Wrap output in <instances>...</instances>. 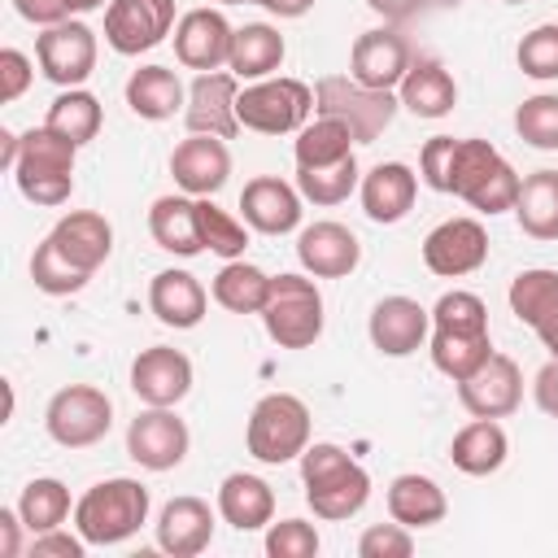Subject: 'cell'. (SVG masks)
<instances>
[{
	"label": "cell",
	"mask_w": 558,
	"mask_h": 558,
	"mask_svg": "<svg viewBox=\"0 0 558 558\" xmlns=\"http://www.w3.org/2000/svg\"><path fill=\"white\" fill-rule=\"evenodd\" d=\"M493 353V331H488V305L475 292H445L432 305V362L440 375L462 384L471 371H480Z\"/></svg>",
	"instance_id": "1"
},
{
	"label": "cell",
	"mask_w": 558,
	"mask_h": 558,
	"mask_svg": "<svg viewBox=\"0 0 558 558\" xmlns=\"http://www.w3.org/2000/svg\"><path fill=\"white\" fill-rule=\"evenodd\" d=\"M519 170L488 144V140H453V157H449V179H445V192L466 201L471 209L480 214H506L514 209L519 201Z\"/></svg>",
	"instance_id": "2"
},
{
	"label": "cell",
	"mask_w": 558,
	"mask_h": 558,
	"mask_svg": "<svg viewBox=\"0 0 558 558\" xmlns=\"http://www.w3.org/2000/svg\"><path fill=\"white\" fill-rule=\"evenodd\" d=\"M301 484H305V501L318 519H353L366 501H371V475L362 462H353L340 445L331 440H314L301 453Z\"/></svg>",
	"instance_id": "3"
},
{
	"label": "cell",
	"mask_w": 558,
	"mask_h": 558,
	"mask_svg": "<svg viewBox=\"0 0 558 558\" xmlns=\"http://www.w3.org/2000/svg\"><path fill=\"white\" fill-rule=\"evenodd\" d=\"M148 523V488L140 480H100L74 501V527L87 545H122Z\"/></svg>",
	"instance_id": "4"
},
{
	"label": "cell",
	"mask_w": 558,
	"mask_h": 558,
	"mask_svg": "<svg viewBox=\"0 0 558 558\" xmlns=\"http://www.w3.org/2000/svg\"><path fill=\"white\" fill-rule=\"evenodd\" d=\"M74 157L78 148L70 140H61L48 126H31L17 144V161H13V179L17 192L31 205H65L74 192Z\"/></svg>",
	"instance_id": "5"
},
{
	"label": "cell",
	"mask_w": 558,
	"mask_h": 558,
	"mask_svg": "<svg viewBox=\"0 0 558 558\" xmlns=\"http://www.w3.org/2000/svg\"><path fill=\"white\" fill-rule=\"evenodd\" d=\"M244 445L257 462L283 466L310 449V405L292 392H266L244 427Z\"/></svg>",
	"instance_id": "6"
},
{
	"label": "cell",
	"mask_w": 558,
	"mask_h": 558,
	"mask_svg": "<svg viewBox=\"0 0 558 558\" xmlns=\"http://www.w3.org/2000/svg\"><path fill=\"white\" fill-rule=\"evenodd\" d=\"M401 100L392 92H379V87H366L357 83L353 74H327L314 83V113L323 118H340L357 144H371L379 140L392 118H397Z\"/></svg>",
	"instance_id": "7"
},
{
	"label": "cell",
	"mask_w": 558,
	"mask_h": 558,
	"mask_svg": "<svg viewBox=\"0 0 558 558\" xmlns=\"http://www.w3.org/2000/svg\"><path fill=\"white\" fill-rule=\"evenodd\" d=\"M266 336L279 349H310L323 336V292L305 275H270V296L262 305Z\"/></svg>",
	"instance_id": "8"
},
{
	"label": "cell",
	"mask_w": 558,
	"mask_h": 558,
	"mask_svg": "<svg viewBox=\"0 0 558 558\" xmlns=\"http://www.w3.org/2000/svg\"><path fill=\"white\" fill-rule=\"evenodd\" d=\"M240 126L257 131V135H292L310 122L314 113V87L301 78H257L248 87H240L235 100Z\"/></svg>",
	"instance_id": "9"
},
{
	"label": "cell",
	"mask_w": 558,
	"mask_h": 558,
	"mask_svg": "<svg viewBox=\"0 0 558 558\" xmlns=\"http://www.w3.org/2000/svg\"><path fill=\"white\" fill-rule=\"evenodd\" d=\"M44 427L61 449H87L109 436L113 401L92 384H65L52 392V401L44 410Z\"/></svg>",
	"instance_id": "10"
},
{
	"label": "cell",
	"mask_w": 558,
	"mask_h": 558,
	"mask_svg": "<svg viewBox=\"0 0 558 558\" xmlns=\"http://www.w3.org/2000/svg\"><path fill=\"white\" fill-rule=\"evenodd\" d=\"M96 31L78 17L70 22H57V26H44L35 35V61L44 70L48 83L57 87H83L96 70Z\"/></svg>",
	"instance_id": "11"
},
{
	"label": "cell",
	"mask_w": 558,
	"mask_h": 558,
	"mask_svg": "<svg viewBox=\"0 0 558 558\" xmlns=\"http://www.w3.org/2000/svg\"><path fill=\"white\" fill-rule=\"evenodd\" d=\"M192 432L174 414V405H144L126 427V453L144 471H170L187 458Z\"/></svg>",
	"instance_id": "12"
},
{
	"label": "cell",
	"mask_w": 558,
	"mask_h": 558,
	"mask_svg": "<svg viewBox=\"0 0 558 558\" xmlns=\"http://www.w3.org/2000/svg\"><path fill=\"white\" fill-rule=\"evenodd\" d=\"M174 35V0H109L105 44L122 57H140Z\"/></svg>",
	"instance_id": "13"
},
{
	"label": "cell",
	"mask_w": 558,
	"mask_h": 558,
	"mask_svg": "<svg viewBox=\"0 0 558 558\" xmlns=\"http://www.w3.org/2000/svg\"><path fill=\"white\" fill-rule=\"evenodd\" d=\"M458 401L471 418H506L519 410L523 401V371L510 353H488V362L480 371H471L458 384Z\"/></svg>",
	"instance_id": "14"
},
{
	"label": "cell",
	"mask_w": 558,
	"mask_h": 558,
	"mask_svg": "<svg viewBox=\"0 0 558 558\" xmlns=\"http://www.w3.org/2000/svg\"><path fill=\"white\" fill-rule=\"evenodd\" d=\"M488 262V231L475 218H445L423 240V266L440 279H462Z\"/></svg>",
	"instance_id": "15"
},
{
	"label": "cell",
	"mask_w": 558,
	"mask_h": 558,
	"mask_svg": "<svg viewBox=\"0 0 558 558\" xmlns=\"http://www.w3.org/2000/svg\"><path fill=\"white\" fill-rule=\"evenodd\" d=\"M235 100H240V78L231 70H205V74H196L192 87H187V109H183L187 131L192 135L235 140V131H240Z\"/></svg>",
	"instance_id": "16"
},
{
	"label": "cell",
	"mask_w": 558,
	"mask_h": 558,
	"mask_svg": "<svg viewBox=\"0 0 558 558\" xmlns=\"http://www.w3.org/2000/svg\"><path fill=\"white\" fill-rule=\"evenodd\" d=\"M414 52H410V39L397 31V26H375V31H362L353 39V52H349V74L366 87H379V92H397L405 70H410Z\"/></svg>",
	"instance_id": "17"
},
{
	"label": "cell",
	"mask_w": 558,
	"mask_h": 558,
	"mask_svg": "<svg viewBox=\"0 0 558 558\" xmlns=\"http://www.w3.org/2000/svg\"><path fill=\"white\" fill-rule=\"evenodd\" d=\"M231 39H235V26L227 22L222 9H187L174 22V57L196 74L222 70L231 61Z\"/></svg>",
	"instance_id": "18"
},
{
	"label": "cell",
	"mask_w": 558,
	"mask_h": 558,
	"mask_svg": "<svg viewBox=\"0 0 558 558\" xmlns=\"http://www.w3.org/2000/svg\"><path fill=\"white\" fill-rule=\"evenodd\" d=\"M366 336L384 357H410L432 336V310H423L414 296H384L371 310Z\"/></svg>",
	"instance_id": "19"
},
{
	"label": "cell",
	"mask_w": 558,
	"mask_h": 558,
	"mask_svg": "<svg viewBox=\"0 0 558 558\" xmlns=\"http://www.w3.org/2000/svg\"><path fill=\"white\" fill-rule=\"evenodd\" d=\"M131 392L144 405H179L192 392V362H187V353H179L170 344L140 349V357L131 362Z\"/></svg>",
	"instance_id": "20"
},
{
	"label": "cell",
	"mask_w": 558,
	"mask_h": 558,
	"mask_svg": "<svg viewBox=\"0 0 558 558\" xmlns=\"http://www.w3.org/2000/svg\"><path fill=\"white\" fill-rule=\"evenodd\" d=\"M296 262L305 266V275L314 279H344L357 270L362 262V244L357 235L344 227V222H310L301 235H296Z\"/></svg>",
	"instance_id": "21"
},
{
	"label": "cell",
	"mask_w": 558,
	"mask_h": 558,
	"mask_svg": "<svg viewBox=\"0 0 558 558\" xmlns=\"http://www.w3.org/2000/svg\"><path fill=\"white\" fill-rule=\"evenodd\" d=\"M301 192L279 174H257L240 192V218L262 235H288L301 227Z\"/></svg>",
	"instance_id": "22"
},
{
	"label": "cell",
	"mask_w": 558,
	"mask_h": 558,
	"mask_svg": "<svg viewBox=\"0 0 558 558\" xmlns=\"http://www.w3.org/2000/svg\"><path fill=\"white\" fill-rule=\"evenodd\" d=\"M170 174L187 196H214L222 192L227 174H231V153L227 140L218 135H187L174 144L170 153Z\"/></svg>",
	"instance_id": "23"
},
{
	"label": "cell",
	"mask_w": 558,
	"mask_h": 558,
	"mask_svg": "<svg viewBox=\"0 0 558 558\" xmlns=\"http://www.w3.org/2000/svg\"><path fill=\"white\" fill-rule=\"evenodd\" d=\"M357 196H362V209L371 222L388 227V222H401L410 209H414V196H418V174L405 166V161H379L362 174L357 183Z\"/></svg>",
	"instance_id": "24"
},
{
	"label": "cell",
	"mask_w": 558,
	"mask_h": 558,
	"mask_svg": "<svg viewBox=\"0 0 558 558\" xmlns=\"http://www.w3.org/2000/svg\"><path fill=\"white\" fill-rule=\"evenodd\" d=\"M214 541V510L201 497H174L157 514V549L170 558H196Z\"/></svg>",
	"instance_id": "25"
},
{
	"label": "cell",
	"mask_w": 558,
	"mask_h": 558,
	"mask_svg": "<svg viewBox=\"0 0 558 558\" xmlns=\"http://www.w3.org/2000/svg\"><path fill=\"white\" fill-rule=\"evenodd\" d=\"M48 235H52V240L61 244V253H65L74 266H83L87 275H96V270L109 262V253H113V227H109V218L96 214V209H70V214H61Z\"/></svg>",
	"instance_id": "26"
},
{
	"label": "cell",
	"mask_w": 558,
	"mask_h": 558,
	"mask_svg": "<svg viewBox=\"0 0 558 558\" xmlns=\"http://www.w3.org/2000/svg\"><path fill=\"white\" fill-rule=\"evenodd\" d=\"M205 305H209V292L192 270H157L148 283V310L157 314V323L174 331L196 327L205 318Z\"/></svg>",
	"instance_id": "27"
},
{
	"label": "cell",
	"mask_w": 558,
	"mask_h": 558,
	"mask_svg": "<svg viewBox=\"0 0 558 558\" xmlns=\"http://www.w3.org/2000/svg\"><path fill=\"white\" fill-rule=\"evenodd\" d=\"M218 514H222V523H231L235 532L270 527V519H275V488H270L262 475L231 471V475L218 484Z\"/></svg>",
	"instance_id": "28"
},
{
	"label": "cell",
	"mask_w": 558,
	"mask_h": 558,
	"mask_svg": "<svg viewBox=\"0 0 558 558\" xmlns=\"http://www.w3.org/2000/svg\"><path fill=\"white\" fill-rule=\"evenodd\" d=\"M126 105L144 122H166L187 109V87L170 65H140L126 78Z\"/></svg>",
	"instance_id": "29"
},
{
	"label": "cell",
	"mask_w": 558,
	"mask_h": 558,
	"mask_svg": "<svg viewBox=\"0 0 558 558\" xmlns=\"http://www.w3.org/2000/svg\"><path fill=\"white\" fill-rule=\"evenodd\" d=\"M397 100L414 118H445L458 105V83L436 57H414L405 78H401V87H397Z\"/></svg>",
	"instance_id": "30"
},
{
	"label": "cell",
	"mask_w": 558,
	"mask_h": 558,
	"mask_svg": "<svg viewBox=\"0 0 558 558\" xmlns=\"http://www.w3.org/2000/svg\"><path fill=\"white\" fill-rule=\"evenodd\" d=\"M384 501H388V519L405 523L410 532H414V527H432V523H440V519L449 514L445 488H440L432 475H418V471L397 475V480L388 484Z\"/></svg>",
	"instance_id": "31"
},
{
	"label": "cell",
	"mask_w": 558,
	"mask_h": 558,
	"mask_svg": "<svg viewBox=\"0 0 558 558\" xmlns=\"http://www.w3.org/2000/svg\"><path fill=\"white\" fill-rule=\"evenodd\" d=\"M148 231L157 240V248L174 253V257H196L205 253L201 240V218H196V196H157L148 209Z\"/></svg>",
	"instance_id": "32"
},
{
	"label": "cell",
	"mask_w": 558,
	"mask_h": 558,
	"mask_svg": "<svg viewBox=\"0 0 558 558\" xmlns=\"http://www.w3.org/2000/svg\"><path fill=\"white\" fill-rule=\"evenodd\" d=\"M506 458H510V440H506V427L497 418H471L449 440V462L462 475H493L506 466Z\"/></svg>",
	"instance_id": "33"
},
{
	"label": "cell",
	"mask_w": 558,
	"mask_h": 558,
	"mask_svg": "<svg viewBox=\"0 0 558 558\" xmlns=\"http://www.w3.org/2000/svg\"><path fill=\"white\" fill-rule=\"evenodd\" d=\"M283 35L266 22H248V26H235V39H231V61L227 70L240 78V83H257V78H270L279 65H283Z\"/></svg>",
	"instance_id": "34"
},
{
	"label": "cell",
	"mask_w": 558,
	"mask_h": 558,
	"mask_svg": "<svg viewBox=\"0 0 558 558\" xmlns=\"http://www.w3.org/2000/svg\"><path fill=\"white\" fill-rule=\"evenodd\" d=\"M514 218L532 240H558V170H532L519 183Z\"/></svg>",
	"instance_id": "35"
},
{
	"label": "cell",
	"mask_w": 558,
	"mask_h": 558,
	"mask_svg": "<svg viewBox=\"0 0 558 558\" xmlns=\"http://www.w3.org/2000/svg\"><path fill=\"white\" fill-rule=\"evenodd\" d=\"M100 122H105V109H100V100H96L92 92H83V87H65V92L48 105V118H44V126L57 131L61 140H70L74 148L92 144V140L100 135Z\"/></svg>",
	"instance_id": "36"
},
{
	"label": "cell",
	"mask_w": 558,
	"mask_h": 558,
	"mask_svg": "<svg viewBox=\"0 0 558 558\" xmlns=\"http://www.w3.org/2000/svg\"><path fill=\"white\" fill-rule=\"evenodd\" d=\"M214 301L222 305V310H231V314H262V305H266V296H270V275L262 270V266H253V262H244V257H235V262H227L218 275H214Z\"/></svg>",
	"instance_id": "37"
},
{
	"label": "cell",
	"mask_w": 558,
	"mask_h": 558,
	"mask_svg": "<svg viewBox=\"0 0 558 558\" xmlns=\"http://www.w3.org/2000/svg\"><path fill=\"white\" fill-rule=\"evenodd\" d=\"M70 510H74L70 488H65L61 480H52V475L31 480V484L22 488V497H17V514H22V523H26L31 536L61 527V523L70 519Z\"/></svg>",
	"instance_id": "38"
},
{
	"label": "cell",
	"mask_w": 558,
	"mask_h": 558,
	"mask_svg": "<svg viewBox=\"0 0 558 558\" xmlns=\"http://www.w3.org/2000/svg\"><path fill=\"white\" fill-rule=\"evenodd\" d=\"M353 144H357V140H353V131H349L340 118L314 113V122H305V126L296 131L292 153H296V166H331V161L349 157Z\"/></svg>",
	"instance_id": "39"
},
{
	"label": "cell",
	"mask_w": 558,
	"mask_h": 558,
	"mask_svg": "<svg viewBox=\"0 0 558 558\" xmlns=\"http://www.w3.org/2000/svg\"><path fill=\"white\" fill-rule=\"evenodd\" d=\"M357 183H362V170H357L353 153L331 161V166H296V192L310 205H340L353 196Z\"/></svg>",
	"instance_id": "40"
},
{
	"label": "cell",
	"mask_w": 558,
	"mask_h": 558,
	"mask_svg": "<svg viewBox=\"0 0 558 558\" xmlns=\"http://www.w3.org/2000/svg\"><path fill=\"white\" fill-rule=\"evenodd\" d=\"M31 279H35V288L48 292V296H74V292L87 288L92 275H87L83 266H74V262L61 253V244H57L52 235H44L39 248L31 253Z\"/></svg>",
	"instance_id": "41"
},
{
	"label": "cell",
	"mask_w": 558,
	"mask_h": 558,
	"mask_svg": "<svg viewBox=\"0 0 558 558\" xmlns=\"http://www.w3.org/2000/svg\"><path fill=\"white\" fill-rule=\"evenodd\" d=\"M196 218H201V240L209 253H218L222 262L244 257V248H248V222L244 218H231L209 196H196Z\"/></svg>",
	"instance_id": "42"
},
{
	"label": "cell",
	"mask_w": 558,
	"mask_h": 558,
	"mask_svg": "<svg viewBox=\"0 0 558 558\" xmlns=\"http://www.w3.org/2000/svg\"><path fill=\"white\" fill-rule=\"evenodd\" d=\"M514 131L541 153H558V92H536L514 109Z\"/></svg>",
	"instance_id": "43"
},
{
	"label": "cell",
	"mask_w": 558,
	"mask_h": 558,
	"mask_svg": "<svg viewBox=\"0 0 558 558\" xmlns=\"http://www.w3.org/2000/svg\"><path fill=\"white\" fill-rule=\"evenodd\" d=\"M514 61H519V70H523L527 78H536V83L558 78V22L532 26V31L519 39Z\"/></svg>",
	"instance_id": "44"
},
{
	"label": "cell",
	"mask_w": 558,
	"mask_h": 558,
	"mask_svg": "<svg viewBox=\"0 0 558 558\" xmlns=\"http://www.w3.org/2000/svg\"><path fill=\"white\" fill-rule=\"evenodd\" d=\"M318 532H314V523H305V519H270V527H266V554L270 558H314L318 554Z\"/></svg>",
	"instance_id": "45"
},
{
	"label": "cell",
	"mask_w": 558,
	"mask_h": 558,
	"mask_svg": "<svg viewBox=\"0 0 558 558\" xmlns=\"http://www.w3.org/2000/svg\"><path fill=\"white\" fill-rule=\"evenodd\" d=\"M357 554L362 558H405V554H414V536L397 519L392 523H371L357 541Z\"/></svg>",
	"instance_id": "46"
},
{
	"label": "cell",
	"mask_w": 558,
	"mask_h": 558,
	"mask_svg": "<svg viewBox=\"0 0 558 558\" xmlns=\"http://www.w3.org/2000/svg\"><path fill=\"white\" fill-rule=\"evenodd\" d=\"M449 157H453V135H432L418 153V179L432 187V192H445V179H449Z\"/></svg>",
	"instance_id": "47"
},
{
	"label": "cell",
	"mask_w": 558,
	"mask_h": 558,
	"mask_svg": "<svg viewBox=\"0 0 558 558\" xmlns=\"http://www.w3.org/2000/svg\"><path fill=\"white\" fill-rule=\"evenodd\" d=\"M31 78H35L31 57H26L22 48H4V52H0V100H4V105L17 100V96L31 87Z\"/></svg>",
	"instance_id": "48"
},
{
	"label": "cell",
	"mask_w": 558,
	"mask_h": 558,
	"mask_svg": "<svg viewBox=\"0 0 558 558\" xmlns=\"http://www.w3.org/2000/svg\"><path fill=\"white\" fill-rule=\"evenodd\" d=\"M83 549H87L83 536H70V532L52 527V532H39L26 554H31V558H83Z\"/></svg>",
	"instance_id": "49"
},
{
	"label": "cell",
	"mask_w": 558,
	"mask_h": 558,
	"mask_svg": "<svg viewBox=\"0 0 558 558\" xmlns=\"http://www.w3.org/2000/svg\"><path fill=\"white\" fill-rule=\"evenodd\" d=\"M13 9L31 22V26H57V22H70L78 9L74 0H13Z\"/></svg>",
	"instance_id": "50"
},
{
	"label": "cell",
	"mask_w": 558,
	"mask_h": 558,
	"mask_svg": "<svg viewBox=\"0 0 558 558\" xmlns=\"http://www.w3.org/2000/svg\"><path fill=\"white\" fill-rule=\"evenodd\" d=\"M532 397H536L541 414L558 418V357H549V362L536 371V379H532Z\"/></svg>",
	"instance_id": "51"
},
{
	"label": "cell",
	"mask_w": 558,
	"mask_h": 558,
	"mask_svg": "<svg viewBox=\"0 0 558 558\" xmlns=\"http://www.w3.org/2000/svg\"><path fill=\"white\" fill-rule=\"evenodd\" d=\"M22 527H26V523H22L17 506H13V510L4 506V510H0V558H17V554H22Z\"/></svg>",
	"instance_id": "52"
},
{
	"label": "cell",
	"mask_w": 558,
	"mask_h": 558,
	"mask_svg": "<svg viewBox=\"0 0 558 558\" xmlns=\"http://www.w3.org/2000/svg\"><path fill=\"white\" fill-rule=\"evenodd\" d=\"M423 4H427V0H366V9H371V13H379L388 26L410 22V17H414Z\"/></svg>",
	"instance_id": "53"
},
{
	"label": "cell",
	"mask_w": 558,
	"mask_h": 558,
	"mask_svg": "<svg viewBox=\"0 0 558 558\" xmlns=\"http://www.w3.org/2000/svg\"><path fill=\"white\" fill-rule=\"evenodd\" d=\"M527 327L541 336V344L549 349V357H558V296H554V301H549V305H545Z\"/></svg>",
	"instance_id": "54"
},
{
	"label": "cell",
	"mask_w": 558,
	"mask_h": 558,
	"mask_svg": "<svg viewBox=\"0 0 558 558\" xmlns=\"http://www.w3.org/2000/svg\"><path fill=\"white\" fill-rule=\"evenodd\" d=\"M266 13H275V17H305L310 9H314V0H257Z\"/></svg>",
	"instance_id": "55"
},
{
	"label": "cell",
	"mask_w": 558,
	"mask_h": 558,
	"mask_svg": "<svg viewBox=\"0 0 558 558\" xmlns=\"http://www.w3.org/2000/svg\"><path fill=\"white\" fill-rule=\"evenodd\" d=\"M17 144H22V135L0 131V166H4V170H13V161H17Z\"/></svg>",
	"instance_id": "56"
},
{
	"label": "cell",
	"mask_w": 558,
	"mask_h": 558,
	"mask_svg": "<svg viewBox=\"0 0 558 558\" xmlns=\"http://www.w3.org/2000/svg\"><path fill=\"white\" fill-rule=\"evenodd\" d=\"M78 13H92V9H105V0H74Z\"/></svg>",
	"instance_id": "57"
},
{
	"label": "cell",
	"mask_w": 558,
	"mask_h": 558,
	"mask_svg": "<svg viewBox=\"0 0 558 558\" xmlns=\"http://www.w3.org/2000/svg\"><path fill=\"white\" fill-rule=\"evenodd\" d=\"M218 4H257V0H218Z\"/></svg>",
	"instance_id": "58"
},
{
	"label": "cell",
	"mask_w": 558,
	"mask_h": 558,
	"mask_svg": "<svg viewBox=\"0 0 558 558\" xmlns=\"http://www.w3.org/2000/svg\"><path fill=\"white\" fill-rule=\"evenodd\" d=\"M436 4H449L453 9V4H466V0H436Z\"/></svg>",
	"instance_id": "59"
},
{
	"label": "cell",
	"mask_w": 558,
	"mask_h": 558,
	"mask_svg": "<svg viewBox=\"0 0 558 558\" xmlns=\"http://www.w3.org/2000/svg\"><path fill=\"white\" fill-rule=\"evenodd\" d=\"M501 4H523V0H501Z\"/></svg>",
	"instance_id": "60"
}]
</instances>
